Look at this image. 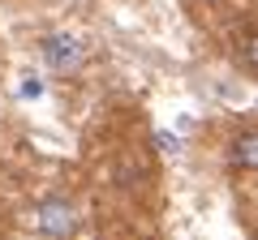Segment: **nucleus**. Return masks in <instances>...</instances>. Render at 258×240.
<instances>
[{
    "label": "nucleus",
    "mask_w": 258,
    "mask_h": 240,
    "mask_svg": "<svg viewBox=\"0 0 258 240\" xmlns=\"http://www.w3.org/2000/svg\"><path fill=\"white\" fill-rule=\"evenodd\" d=\"M82 56H86V39L74 35V30H56V35H47V43H43L47 69H78Z\"/></svg>",
    "instance_id": "f257e3e1"
},
{
    "label": "nucleus",
    "mask_w": 258,
    "mask_h": 240,
    "mask_svg": "<svg viewBox=\"0 0 258 240\" xmlns=\"http://www.w3.org/2000/svg\"><path fill=\"white\" fill-rule=\"evenodd\" d=\"M35 227L43 231V236H69V231H74V206H69V202H60V197L43 202V206H39Z\"/></svg>",
    "instance_id": "f03ea898"
},
{
    "label": "nucleus",
    "mask_w": 258,
    "mask_h": 240,
    "mask_svg": "<svg viewBox=\"0 0 258 240\" xmlns=\"http://www.w3.org/2000/svg\"><path fill=\"white\" fill-rule=\"evenodd\" d=\"M232 155H237V163L249 172V167H254V159H258V142H254V133H245V138L232 146Z\"/></svg>",
    "instance_id": "7ed1b4c3"
},
{
    "label": "nucleus",
    "mask_w": 258,
    "mask_h": 240,
    "mask_svg": "<svg viewBox=\"0 0 258 240\" xmlns=\"http://www.w3.org/2000/svg\"><path fill=\"white\" fill-rule=\"evenodd\" d=\"M159 142H164V150H172V155L181 150V142H176V133H159Z\"/></svg>",
    "instance_id": "20e7f679"
}]
</instances>
